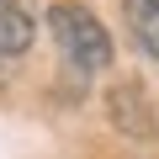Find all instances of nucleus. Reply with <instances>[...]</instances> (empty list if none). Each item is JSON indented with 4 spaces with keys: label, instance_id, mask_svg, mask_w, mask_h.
<instances>
[{
    "label": "nucleus",
    "instance_id": "f257e3e1",
    "mask_svg": "<svg viewBox=\"0 0 159 159\" xmlns=\"http://www.w3.org/2000/svg\"><path fill=\"white\" fill-rule=\"evenodd\" d=\"M48 27H53V43L64 48V58H69L74 69L96 74V69L111 64V37H106V27L96 21L90 6H80V0H58V6L48 11Z\"/></svg>",
    "mask_w": 159,
    "mask_h": 159
},
{
    "label": "nucleus",
    "instance_id": "f03ea898",
    "mask_svg": "<svg viewBox=\"0 0 159 159\" xmlns=\"http://www.w3.org/2000/svg\"><path fill=\"white\" fill-rule=\"evenodd\" d=\"M106 117H111L117 133H127V138H138V143L154 138V106H148V96H143L138 80H122V85L106 90Z\"/></svg>",
    "mask_w": 159,
    "mask_h": 159
},
{
    "label": "nucleus",
    "instance_id": "7ed1b4c3",
    "mask_svg": "<svg viewBox=\"0 0 159 159\" xmlns=\"http://www.w3.org/2000/svg\"><path fill=\"white\" fill-rule=\"evenodd\" d=\"M122 16L148 58H159V0H122Z\"/></svg>",
    "mask_w": 159,
    "mask_h": 159
},
{
    "label": "nucleus",
    "instance_id": "20e7f679",
    "mask_svg": "<svg viewBox=\"0 0 159 159\" xmlns=\"http://www.w3.org/2000/svg\"><path fill=\"white\" fill-rule=\"evenodd\" d=\"M32 48V16L16 6H0V58H16Z\"/></svg>",
    "mask_w": 159,
    "mask_h": 159
},
{
    "label": "nucleus",
    "instance_id": "39448f33",
    "mask_svg": "<svg viewBox=\"0 0 159 159\" xmlns=\"http://www.w3.org/2000/svg\"><path fill=\"white\" fill-rule=\"evenodd\" d=\"M0 6H11V0H0Z\"/></svg>",
    "mask_w": 159,
    "mask_h": 159
}]
</instances>
